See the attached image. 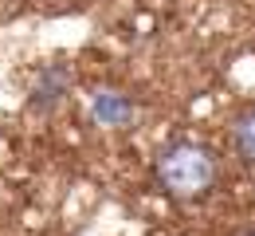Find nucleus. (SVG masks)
<instances>
[{
  "label": "nucleus",
  "instance_id": "1",
  "mask_svg": "<svg viewBox=\"0 0 255 236\" xmlns=\"http://www.w3.org/2000/svg\"><path fill=\"white\" fill-rule=\"evenodd\" d=\"M220 177V158L200 142H173L153 162V181L173 201H196L204 197Z\"/></svg>",
  "mask_w": 255,
  "mask_h": 236
},
{
  "label": "nucleus",
  "instance_id": "2",
  "mask_svg": "<svg viewBox=\"0 0 255 236\" xmlns=\"http://www.w3.org/2000/svg\"><path fill=\"white\" fill-rule=\"evenodd\" d=\"M91 110H95V118L102 126H126L129 118H133V102L122 91H98Z\"/></svg>",
  "mask_w": 255,
  "mask_h": 236
},
{
  "label": "nucleus",
  "instance_id": "4",
  "mask_svg": "<svg viewBox=\"0 0 255 236\" xmlns=\"http://www.w3.org/2000/svg\"><path fill=\"white\" fill-rule=\"evenodd\" d=\"M248 236H255V233H248Z\"/></svg>",
  "mask_w": 255,
  "mask_h": 236
},
{
  "label": "nucleus",
  "instance_id": "3",
  "mask_svg": "<svg viewBox=\"0 0 255 236\" xmlns=\"http://www.w3.org/2000/svg\"><path fill=\"white\" fill-rule=\"evenodd\" d=\"M232 142H236V150H240L248 162H255V110H248V114H240V118H236Z\"/></svg>",
  "mask_w": 255,
  "mask_h": 236
}]
</instances>
